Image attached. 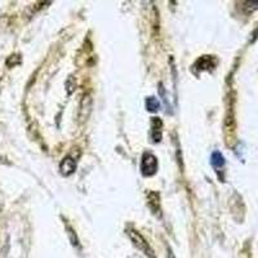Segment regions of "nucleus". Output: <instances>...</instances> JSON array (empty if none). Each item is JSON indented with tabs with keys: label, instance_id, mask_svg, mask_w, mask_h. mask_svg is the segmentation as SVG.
<instances>
[{
	"label": "nucleus",
	"instance_id": "nucleus-1",
	"mask_svg": "<svg viewBox=\"0 0 258 258\" xmlns=\"http://www.w3.org/2000/svg\"><path fill=\"white\" fill-rule=\"evenodd\" d=\"M128 235H129V238H131V240L133 241V244L137 246L138 249L142 250V252H144L147 257L155 258L154 250L151 249V246L149 245V243L145 240V238L142 236L141 234H140V232L136 231V230H133V229H128Z\"/></svg>",
	"mask_w": 258,
	"mask_h": 258
},
{
	"label": "nucleus",
	"instance_id": "nucleus-2",
	"mask_svg": "<svg viewBox=\"0 0 258 258\" xmlns=\"http://www.w3.org/2000/svg\"><path fill=\"white\" fill-rule=\"evenodd\" d=\"M158 170V159L154 154L145 153L141 160V172L144 176H154Z\"/></svg>",
	"mask_w": 258,
	"mask_h": 258
},
{
	"label": "nucleus",
	"instance_id": "nucleus-3",
	"mask_svg": "<svg viewBox=\"0 0 258 258\" xmlns=\"http://www.w3.org/2000/svg\"><path fill=\"white\" fill-rule=\"evenodd\" d=\"M75 161L68 156V158H64L63 160L61 161V164H59V170H61V173L63 176H70V174L74 173V170H75Z\"/></svg>",
	"mask_w": 258,
	"mask_h": 258
},
{
	"label": "nucleus",
	"instance_id": "nucleus-4",
	"mask_svg": "<svg viewBox=\"0 0 258 258\" xmlns=\"http://www.w3.org/2000/svg\"><path fill=\"white\" fill-rule=\"evenodd\" d=\"M151 138L154 142H160L161 140V121L159 117H153L151 121Z\"/></svg>",
	"mask_w": 258,
	"mask_h": 258
},
{
	"label": "nucleus",
	"instance_id": "nucleus-5",
	"mask_svg": "<svg viewBox=\"0 0 258 258\" xmlns=\"http://www.w3.org/2000/svg\"><path fill=\"white\" fill-rule=\"evenodd\" d=\"M211 163H212V165L216 168V169H220V168H222L223 165H225V158H223L222 154L218 153V151H216V153L212 154Z\"/></svg>",
	"mask_w": 258,
	"mask_h": 258
},
{
	"label": "nucleus",
	"instance_id": "nucleus-6",
	"mask_svg": "<svg viewBox=\"0 0 258 258\" xmlns=\"http://www.w3.org/2000/svg\"><path fill=\"white\" fill-rule=\"evenodd\" d=\"M146 109L150 112H158L160 109V102L156 100L155 97H147L146 98Z\"/></svg>",
	"mask_w": 258,
	"mask_h": 258
},
{
	"label": "nucleus",
	"instance_id": "nucleus-7",
	"mask_svg": "<svg viewBox=\"0 0 258 258\" xmlns=\"http://www.w3.org/2000/svg\"><path fill=\"white\" fill-rule=\"evenodd\" d=\"M211 61H214L212 56H204L203 58H200L198 61V66L200 68V70H208L209 68H213L216 66V63H211Z\"/></svg>",
	"mask_w": 258,
	"mask_h": 258
},
{
	"label": "nucleus",
	"instance_id": "nucleus-8",
	"mask_svg": "<svg viewBox=\"0 0 258 258\" xmlns=\"http://www.w3.org/2000/svg\"><path fill=\"white\" fill-rule=\"evenodd\" d=\"M245 6H244V9H248L246 12H253L254 9L258 8V2H245Z\"/></svg>",
	"mask_w": 258,
	"mask_h": 258
}]
</instances>
